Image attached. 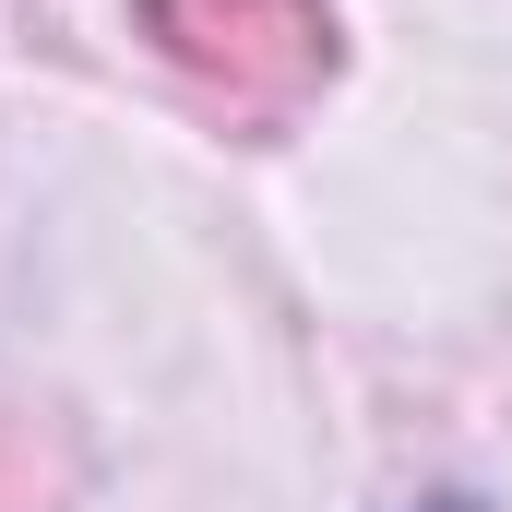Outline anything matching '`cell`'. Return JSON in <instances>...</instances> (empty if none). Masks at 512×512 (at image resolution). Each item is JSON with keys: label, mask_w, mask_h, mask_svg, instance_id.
<instances>
[{"label": "cell", "mask_w": 512, "mask_h": 512, "mask_svg": "<svg viewBox=\"0 0 512 512\" xmlns=\"http://www.w3.org/2000/svg\"><path fill=\"white\" fill-rule=\"evenodd\" d=\"M143 24L215 72L227 96H298L334 72V12L322 0H143Z\"/></svg>", "instance_id": "obj_1"}, {"label": "cell", "mask_w": 512, "mask_h": 512, "mask_svg": "<svg viewBox=\"0 0 512 512\" xmlns=\"http://www.w3.org/2000/svg\"><path fill=\"white\" fill-rule=\"evenodd\" d=\"M429 512H477V501H429Z\"/></svg>", "instance_id": "obj_3"}, {"label": "cell", "mask_w": 512, "mask_h": 512, "mask_svg": "<svg viewBox=\"0 0 512 512\" xmlns=\"http://www.w3.org/2000/svg\"><path fill=\"white\" fill-rule=\"evenodd\" d=\"M36 489H48V477H36V453H24V441H0V512H36Z\"/></svg>", "instance_id": "obj_2"}]
</instances>
